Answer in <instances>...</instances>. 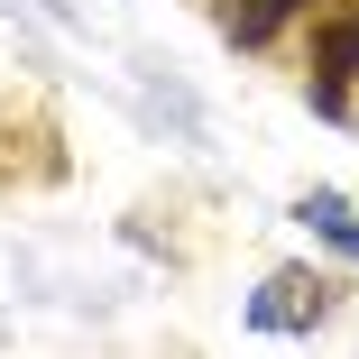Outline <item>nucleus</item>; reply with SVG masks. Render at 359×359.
<instances>
[{"instance_id":"nucleus-2","label":"nucleus","mask_w":359,"mask_h":359,"mask_svg":"<svg viewBox=\"0 0 359 359\" xmlns=\"http://www.w3.org/2000/svg\"><path fill=\"white\" fill-rule=\"evenodd\" d=\"M350 74H359V19H332L323 46H313V102H323V111H350V102H341Z\"/></svg>"},{"instance_id":"nucleus-4","label":"nucleus","mask_w":359,"mask_h":359,"mask_svg":"<svg viewBox=\"0 0 359 359\" xmlns=\"http://www.w3.org/2000/svg\"><path fill=\"white\" fill-rule=\"evenodd\" d=\"M304 222H323V231H332V240H341V249L359 258V222H350V212H341L332 194H313V203H304Z\"/></svg>"},{"instance_id":"nucleus-1","label":"nucleus","mask_w":359,"mask_h":359,"mask_svg":"<svg viewBox=\"0 0 359 359\" xmlns=\"http://www.w3.org/2000/svg\"><path fill=\"white\" fill-rule=\"evenodd\" d=\"M323 304H332V285L313 267H285V276H267V295L249 304V323L258 332H304V323H323Z\"/></svg>"},{"instance_id":"nucleus-3","label":"nucleus","mask_w":359,"mask_h":359,"mask_svg":"<svg viewBox=\"0 0 359 359\" xmlns=\"http://www.w3.org/2000/svg\"><path fill=\"white\" fill-rule=\"evenodd\" d=\"M295 10H304V0H222V37L231 46H267Z\"/></svg>"}]
</instances>
